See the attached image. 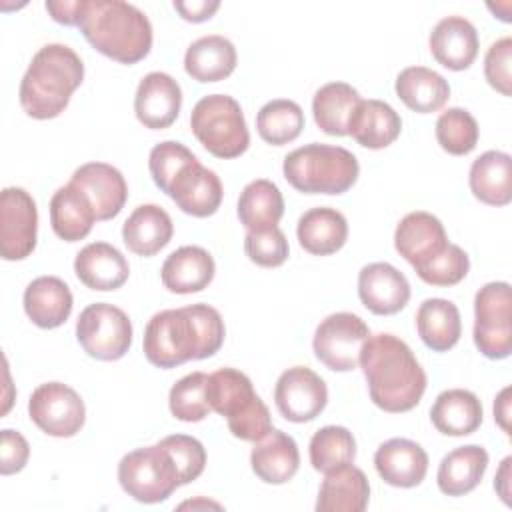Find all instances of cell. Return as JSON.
<instances>
[{"label": "cell", "mask_w": 512, "mask_h": 512, "mask_svg": "<svg viewBox=\"0 0 512 512\" xmlns=\"http://www.w3.org/2000/svg\"><path fill=\"white\" fill-rule=\"evenodd\" d=\"M394 90L410 110L420 114L438 112L450 98L448 80L426 66H408L400 70Z\"/></svg>", "instance_id": "e575fe53"}, {"label": "cell", "mask_w": 512, "mask_h": 512, "mask_svg": "<svg viewBox=\"0 0 512 512\" xmlns=\"http://www.w3.org/2000/svg\"><path fill=\"white\" fill-rule=\"evenodd\" d=\"M482 402L464 388H450L436 396L430 408V420L440 434L468 436L482 424Z\"/></svg>", "instance_id": "f546056e"}, {"label": "cell", "mask_w": 512, "mask_h": 512, "mask_svg": "<svg viewBox=\"0 0 512 512\" xmlns=\"http://www.w3.org/2000/svg\"><path fill=\"white\" fill-rule=\"evenodd\" d=\"M30 420L48 436L70 438L78 434L86 420L80 394L62 382L40 384L28 400Z\"/></svg>", "instance_id": "7c38bea8"}, {"label": "cell", "mask_w": 512, "mask_h": 512, "mask_svg": "<svg viewBox=\"0 0 512 512\" xmlns=\"http://www.w3.org/2000/svg\"><path fill=\"white\" fill-rule=\"evenodd\" d=\"M296 236L306 252L314 256H328L346 244L348 222L336 208L316 206L300 216Z\"/></svg>", "instance_id": "f1b7e54d"}, {"label": "cell", "mask_w": 512, "mask_h": 512, "mask_svg": "<svg viewBox=\"0 0 512 512\" xmlns=\"http://www.w3.org/2000/svg\"><path fill=\"white\" fill-rule=\"evenodd\" d=\"M370 500V484L366 474L344 464L324 474L318 490L316 510L318 512H362Z\"/></svg>", "instance_id": "4316f807"}, {"label": "cell", "mask_w": 512, "mask_h": 512, "mask_svg": "<svg viewBox=\"0 0 512 512\" xmlns=\"http://www.w3.org/2000/svg\"><path fill=\"white\" fill-rule=\"evenodd\" d=\"M358 296L372 314L390 316L408 304L410 284L392 264L372 262L358 274Z\"/></svg>", "instance_id": "9a60e30c"}, {"label": "cell", "mask_w": 512, "mask_h": 512, "mask_svg": "<svg viewBox=\"0 0 512 512\" xmlns=\"http://www.w3.org/2000/svg\"><path fill=\"white\" fill-rule=\"evenodd\" d=\"M74 272L86 288L108 292L120 288L128 280L130 266L116 246L108 242H92L76 254Z\"/></svg>", "instance_id": "7402d4cb"}, {"label": "cell", "mask_w": 512, "mask_h": 512, "mask_svg": "<svg viewBox=\"0 0 512 512\" xmlns=\"http://www.w3.org/2000/svg\"><path fill=\"white\" fill-rule=\"evenodd\" d=\"M118 482L122 490L142 504L164 502L182 486L172 456L160 446H144L122 456L118 464Z\"/></svg>", "instance_id": "ba28073f"}, {"label": "cell", "mask_w": 512, "mask_h": 512, "mask_svg": "<svg viewBox=\"0 0 512 512\" xmlns=\"http://www.w3.org/2000/svg\"><path fill=\"white\" fill-rule=\"evenodd\" d=\"M172 234V218L158 204H140L122 226V240L128 250L146 258L158 254Z\"/></svg>", "instance_id": "83f0119b"}, {"label": "cell", "mask_w": 512, "mask_h": 512, "mask_svg": "<svg viewBox=\"0 0 512 512\" xmlns=\"http://www.w3.org/2000/svg\"><path fill=\"white\" fill-rule=\"evenodd\" d=\"M244 252L250 262L262 268H276L286 262L290 248L284 232L278 226H272L260 232H246Z\"/></svg>", "instance_id": "bcb514c9"}, {"label": "cell", "mask_w": 512, "mask_h": 512, "mask_svg": "<svg viewBox=\"0 0 512 512\" xmlns=\"http://www.w3.org/2000/svg\"><path fill=\"white\" fill-rule=\"evenodd\" d=\"M310 464L314 470L326 474L356 458V440L344 426H322L310 438Z\"/></svg>", "instance_id": "ab89813d"}, {"label": "cell", "mask_w": 512, "mask_h": 512, "mask_svg": "<svg viewBox=\"0 0 512 512\" xmlns=\"http://www.w3.org/2000/svg\"><path fill=\"white\" fill-rule=\"evenodd\" d=\"M168 406L172 416L182 422L204 420L212 412V406L208 402V374L190 372L180 378L170 388Z\"/></svg>", "instance_id": "60d3db41"}, {"label": "cell", "mask_w": 512, "mask_h": 512, "mask_svg": "<svg viewBox=\"0 0 512 512\" xmlns=\"http://www.w3.org/2000/svg\"><path fill=\"white\" fill-rule=\"evenodd\" d=\"M224 320L214 306L190 304L156 312L144 330V354L156 368L214 356L224 342Z\"/></svg>", "instance_id": "6da1fadb"}, {"label": "cell", "mask_w": 512, "mask_h": 512, "mask_svg": "<svg viewBox=\"0 0 512 512\" xmlns=\"http://www.w3.org/2000/svg\"><path fill=\"white\" fill-rule=\"evenodd\" d=\"M416 330L420 340L434 352H448L462 334L460 310L446 298H428L418 306Z\"/></svg>", "instance_id": "d590c367"}, {"label": "cell", "mask_w": 512, "mask_h": 512, "mask_svg": "<svg viewBox=\"0 0 512 512\" xmlns=\"http://www.w3.org/2000/svg\"><path fill=\"white\" fill-rule=\"evenodd\" d=\"M182 106L180 84L166 72L146 74L134 96V112L140 124L150 130H162L174 124Z\"/></svg>", "instance_id": "2e32d148"}, {"label": "cell", "mask_w": 512, "mask_h": 512, "mask_svg": "<svg viewBox=\"0 0 512 512\" xmlns=\"http://www.w3.org/2000/svg\"><path fill=\"white\" fill-rule=\"evenodd\" d=\"M180 508H222L218 502H210V500H190V502H184L180 504Z\"/></svg>", "instance_id": "db71d44e"}, {"label": "cell", "mask_w": 512, "mask_h": 512, "mask_svg": "<svg viewBox=\"0 0 512 512\" xmlns=\"http://www.w3.org/2000/svg\"><path fill=\"white\" fill-rule=\"evenodd\" d=\"M76 338L84 352L96 360H120L132 344L128 314L108 302L86 306L76 320Z\"/></svg>", "instance_id": "30bf717a"}, {"label": "cell", "mask_w": 512, "mask_h": 512, "mask_svg": "<svg viewBox=\"0 0 512 512\" xmlns=\"http://www.w3.org/2000/svg\"><path fill=\"white\" fill-rule=\"evenodd\" d=\"M236 62L234 44L220 34L194 40L184 54V70L196 82H220L234 72Z\"/></svg>", "instance_id": "4dcf8cb0"}, {"label": "cell", "mask_w": 512, "mask_h": 512, "mask_svg": "<svg viewBox=\"0 0 512 512\" xmlns=\"http://www.w3.org/2000/svg\"><path fill=\"white\" fill-rule=\"evenodd\" d=\"M46 10L50 16L66 26H78V12L80 0H60V2H46Z\"/></svg>", "instance_id": "f907efd6"}, {"label": "cell", "mask_w": 512, "mask_h": 512, "mask_svg": "<svg viewBox=\"0 0 512 512\" xmlns=\"http://www.w3.org/2000/svg\"><path fill=\"white\" fill-rule=\"evenodd\" d=\"M70 182L88 196L96 212V220H110L118 216L126 204V180L112 164L86 162L74 170Z\"/></svg>", "instance_id": "e0dca14e"}, {"label": "cell", "mask_w": 512, "mask_h": 512, "mask_svg": "<svg viewBox=\"0 0 512 512\" xmlns=\"http://www.w3.org/2000/svg\"><path fill=\"white\" fill-rule=\"evenodd\" d=\"M374 466L386 484L396 488H414L426 478L428 454L414 440L390 438L378 446Z\"/></svg>", "instance_id": "ffe728a7"}, {"label": "cell", "mask_w": 512, "mask_h": 512, "mask_svg": "<svg viewBox=\"0 0 512 512\" xmlns=\"http://www.w3.org/2000/svg\"><path fill=\"white\" fill-rule=\"evenodd\" d=\"M472 194L490 206H506L512 200V158L502 150L480 154L468 174Z\"/></svg>", "instance_id": "836d02e7"}, {"label": "cell", "mask_w": 512, "mask_h": 512, "mask_svg": "<svg viewBox=\"0 0 512 512\" xmlns=\"http://www.w3.org/2000/svg\"><path fill=\"white\" fill-rule=\"evenodd\" d=\"M158 444L172 456L180 474V484H190L204 472L206 450L194 436L172 434L162 438Z\"/></svg>", "instance_id": "f6af8a7d"}, {"label": "cell", "mask_w": 512, "mask_h": 512, "mask_svg": "<svg viewBox=\"0 0 512 512\" xmlns=\"http://www.w3.org/2000/svg\"><path fill=\"white\" fill-rule=\"evenodd\" d=\"M256 128L264 142L284 146L300 136L304 128V112L294 100L276 98L258 110Z\"/></svg>", "instance_id": "f35d334b"}, {"label": "cell", "mask_w": 512, "mask_h": 512, "mask_svg": "<svg viewBox=\"0 0 512 512\" xmlns=\"http://www.w3.org/2000/svg\"><path fill=\"white\" fill-rule=\"evenodd\" d=\"M360 94L346 82H328L312 98L316 126L330 136H348L350 116L360 102Z\"/></svg>", "instance_id": "74e56055"}, {"label": "cell", "mask_w": 512, "mask_h": 512, "mask_svg": "<svg viewBox=\"0 0 512 512\" xmlns=\"http://www.w3.org/2000/svg\"><path fill=\"white\" fill-rule=\"evenodd\" d=\"M436 140L452 156L470 154L478 144V122L464 108H448L436 120Z\"/></svg>", "instance_id": "b9f144b4"}, {"label": "cell", "mask_w": 512, "mask_h": 512, "mask_svg": "<svg viewBox=\"0 0 512 512\" xmlns=\"http://www.w3.org/2000/svg\"><path fill=\"white\" fill-rule=\"evenodd\" d=\"M236 212L240 224H244L248 232H260L278 226L284 214L282 192L272 180H252L242 188Z\"/></svg>", "instance_id": "8d00e7d4"}, {"label": "cell", "mask_w": 512, "mask_h": 512, "mask_svg": "<svg viewBox=\"0 0 512 512\" xmlns=\"http://www.w3.org/2000/svg\"><path fill=\"white\" fill-rule=\"evenodd\" d=\"M38 210L34 198L16 186L0 194V252L4 260H24L36 248Z\"/></svg>", "instance_id": "4fadbf2b"}, {"label": "cell", "mask_w": 512, "mask_h": 512, "mask_svg": "<svg viewBox=\"0 0 512 512\" xmlns=\"http://www.w3.org/2000/svg\"><path fill=\"white\" fill-rule=\"evenodd\" d=\"M430 52L448 70H466L478 56V32L464 16H446L432 28Z\"/></svg>", "instance_id": "44dd1931"}, {"label": "cell", "mask_w": 512, "mask_h": 512, "mask_svg": "<svg viewBox=\"0 0 512 512\" xmlns=\"http://www.w3.org/2000/svg\"><path fill=\"white\" fill-rule=\"evenodd\" d=\"M222 182L214 170L200 164V160L188 164L172 180L168 196L176 206L196 218L212 216L222 202Z\"/></svg>", "instance_id": "d6986e66"}, {"label": "cell", "mask_w": 512, "mask_h": 512, "mask_svg": "<svg viewBox=\"0 0 512 512\" xmlns=\"http://www.w3.org/2000/svg\"><path fill=\"white\" fill-rule=\"evenodd\" d=\"M30 456V446L26 438L16 430H2L0 434V472L4 476L20 472Z\"/></svg>", "instance_id": "c3c4849f"}, {"label": "cell", "mask_w": 512, "mask_h": 512, "mask_svg": "<svg viewBox=\"0 0 512 512\" xmlns=\"http://www.w3.org/2000/svg\"><path fill=\"white\" fill-rule=\"evenodd\" d=\"M370 400L384 412H408L424 396L426 372L410 346L394 334H370L360 348Z\"/></svg>", "instance_id": "7a4b0ae2"}, {"label": "cell", "mask_w": 512, "mask_h": 512, "mask_svg": "<svg viewBox=\"0 0 512 512\" xmlns=\"http://www.w3.org/2000/svg\"><path fill=\"white\" fill-rule=\"evenodd\" d=\"M84 80L82 58L66 44L42 46L20 82V106L36 120H50L64 112L70 96Z\"/></svg>", "instance_id": "277c9868"}, {"label": "cell", "mask_w": 512, "mask_h": 512, "mask_svg": "<svg viewBox=\"0 0 512 512\" xmlns=\"http://www.w3.org/2000/svg\"><path fill=\"white\" fill-rule=\"evenodd\" d=\"M468 270H470L468 254L452 242H448V246L440 254H436L432 260L414 268L418 278L432 286H454L466 278Z\"/></svg>", "instance_id": "7bdbcfd3"}, {"label": "cell", "mask_w": 512, "mask_h": 512, "mask_svg": "<svg viewBox=\"0 0 512 512\" xmlns=\"http://www.w3.org/2000/svg\"><path fill=\"white\" fill-rule=\"evenodd\" d=\"M370 336L368 324L352 312H334L326 316L312 340L316 358L334 372H350L358 368L360 348Z\"/></svg>", "instance_id": "8fae6325"}, {"label": "cell", "mask_w": 512, "mask_h": 512, "mask_svg": "<svg viewBox=\"0 0 512 512\" xmlns=\"http://www.w3.org/2000/svg\"><path fill=\"white\" fill-rule=\"evenodd\" d=\"M250 464L262 482L284 484L298 472L300 452L290 434L272 428L264 438L254 442Z\"/></svg>", "instance_id": "484cf974"}, {"label": "cell", "mask_w": 512, "mask_h": 512, "mask_svg": "<svg viewBox=\"0 0 512 512\" xmlns=\"http://www.w3.org/2000/svg\"><path fill=\"white\" fill-rule=\"evenodd\" d=\"M72 292L58 276H38L24 290V312L38 328H58L72 312Z\"/></svg>", "instance_id": "d4e9b609"}, {"label": "cell", "mask_w": 512, "mask_h": 512, "mask_svg": "<svg viewBox=\"0 0 512 512\" xmlns=\"http://www.w3.org/2000/svg\"><path fill=\"white\" fill-rule=\"evenodd\" d=\"M198 142L216 158H236L250 146V132L240 104L228 94L200 98L190 114Z\"/></svg>", "instance_id": "52a82bcc"}, {"label": "cell", "mask_w": 512, "mask_h": 512, "mask_svg": "<svg viewBox=\"0 0 512 512\" xmlns=\"http://www.w3.org/2000/svg\"><path fill=\"white\" fill-rule=\"evenodd\" d=\"M196 160L198 158L184 144H180L176 140H164L150 150L148 168H150L154 184L164 194H168V188H170L172 180L180 174V170Z\"/></svg>", "instance_id": "ee69618b"}, {"label": "cell", "mask_w": 512, "mask_h": 512, "mask_svg": "<svg viewBox=\"0 0 512 512\" xmlns=\"http://www.w3.org/2000/svg\"><path fill=\"white\" fill-rule=\"evenodd\" d=\"M448 246V236L442 222L424 210L406 214L394 232L396 252L412 264V268L432 260Z\"/></svg>", "instance_id": "ac0fdd59"}, {"label": "cell", "mask_w": 512, "mask_h": 512, "mask_svg": "<svg viewBox=\"0 0 512 512\" xmlns=\"http://www.w3.org/2000/svg\"><path fill=\"white\" fill-rule=\"evenodd\" d=\"M474 344L490 360L512 352V292L508 282H488L474 298Z\"/></svg>", "instance_id": "9c48e42d"}, {"label": "cell", "mask_w": 512, "mask_h": 512, "mask_svg": "<svg viewBox=\"0 0 512 512\" xmlns=\"http://www.w3.org/2000/svg\"><path fill=\"white\" fill-rule=\"evenodd\" d=\"M510 62H512V38L504 36V38L496 40L484 56V76H486L488 84L494 90H498L502 96L512 94Z\"/></svg>", "instance_id": "7dc6e473"}, {"label": "cell", "mask_w": 512, "mask_h": 512, "mask_svg": "<svg viewBox=\"0 0 512 512\" xmlns=\"http://www.w3.org/2000/svg\"><path fill=\"white\" fill-rule=\"evenodd\" d=\"M214 258L202 246H180L166 256L160 278L166 290L174 294H192L204 290L214 278Z\"/></svg>", "instance_id": "cb8c5ba5"}, {"label": "cell", "mask_w": 512, "mask_h": 512, "mask_svg": "<svg viewBox=\"0 0 512 512\" xmlns=\"http://www.w3.org/2000/svg\"><path fill=\"white\" fill-rule=\"evenodd\" d=\"M78 28L92 48L120 64H136L152 48L148 16L124 0H80Z\"/></svg>", "instance_id": "3957f363"}, {"label": "cell", "mask_w": 512, "mask_h": 512, "mask_svg": "<svg viewBox=\"0 0 512 512\" xmlns=\"http://www.w3.org/2000/svg\"><path fill=\"white\" fill-rule=\"evenodd\" d=\"M508 396H510V388L506 386V388L500 390V394L494 400V420L500 424V428L506 434H510V424H508V420H510V400H508Z\"/></svg>", "instance_id": "816d5d0a"}, {"label": "cell", "mask_w": 512, "mask_h": 512, "mask_svg": "<svg viewBox=\"0 0 512 512\" xmlns=\"http://www.w3.org/2000/svg\"><path fill=\"white\" fill-rule=\"evenodd\" d=\"M274 402L286 420L296 424L310 422L326 408L328 388L308 366H292L278 376Z\"/></svg>", "instance_id": "5bb4252c"}, {"label": "cell", "mask_w": 512, "mask_h": 512, "mask_svg": "<svg viewBox=\"0 0 512 512\" xmlns=\"http://www.w3.org/2000/svg\"><path fill=\"white\" fill-rule=\"evenodd\" d=\"M208 402L226 418L228 430L246 442H258L272 430L268 406L254 392L250 378L236 368L208 374Z\"/></svg>", "instance_id": "8992f818"}, {"label": "cell", "mask_w": 512, "mask_h": 512, "mask_svg": "<svg viewBox=\"0 0 512 512\" xmlns=\"http://www.w3.org/2000/svg\"><path fill=\"white\" fill-rule=\"evenodd\" d=\"M284 178L304 194H344L358 180L356 156L332 144L312 142L284 156Z\"/></svg>", "instance_id": "5b68a950"}, {"label": "cell", "mask_w": 512, "mask_h": 512, "mask_svg": "<svg viewBox=\"0 0 512 512\" xmlns=\"http://www.w3.org/2000/svg\"><path fill=\"white\" fill-rule=\"evenodd\" d=\"M510 464H512V456H506L494 478V488L498 496L504 500V504H510Z\"/></svg>", "instance_id": "f5cc1de1"}, {"label": "cell", "mask_w": 512, "mask_h": 512, "mask_svg": "<svg viewBox=\"0 0 512 512\" xmlns=\"http://www.w3.org/2000/svg\"><path fill=\"white\" fill-rule=\"evenodd\" d=\"M486 468L488 452L482 446H458L440 460L436 472L438 488L446 496H464L482 482Z\"/></svg>", "instance_id": "d6a6232c"}, {"label": "cell", "mask_w": 512, "mask_h": 512, "mask_svg": "<svg viewBox=\"0 0 512 512\" xmlns=\"http://www.w3.org/2000/svg\"><path fill=\"white\" fill-rule=\"evenodd\" d=\"M402 130L400 114L384 100H360L348 122V136L360 146L380 150L390 146Z\"/></svg>", "instance_id": "603a6c76"}, {"label": "cell", "mask_w": 512, "mask_h": 512, "mask_svg": "<svg viewBox=\"0 0 512 512\" xmlns=\"http://www.w3.org/2000/svg\"><path fill=\"white\" fill-rule=\"evenodd\" d=\"M220 8L218 0H174V10L188 22H204L212 18V14Z\"/></svg>", "instance_id": "681fc988"}, {"label": "cell", "mask_w": 512, "mask_h": 512, "mask_svg": "<svg viewBox=\"0 0 512 512\" xmlns=\"http://www.w3.org/2000/svg\"><path fill=\"white\" fill-rule=\"evenodd\" d=\"M96 220V212L88 196L68 182L60 186L50 198V224L64 242H78L86 238Z\"/></svg>", "instance_id": "1f68e13d"}]
</instances>
